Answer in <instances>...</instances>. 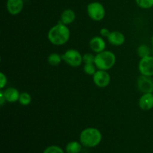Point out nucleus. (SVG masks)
<instances>
[{
    "label": "nucleus",
    "instance_id": "obj_17",
    "mask_svg": "<svg viewBox=\"0 0 153 153\" xmlns=\"http://www.w3.org/2000/svg\"><path fill=\"white\" fill-rule=\"evenodd\" d=\"M137 53L140 58L149 56L151 54V49L147 45L142 44L138 46L137 49Z\"/></svg>",
    "mask_w": 153,
    "mask_h": 153
},
{
    "label": "nucleus",
    "instance_id": "obj_27",
    "mask_svg": "<svg viewBox=\"0 0 153 153\" xmlns=\"http://www.w3.org/2000/svg\"><path fill=\"white\" fill-rule=\"evenodd\" d=\"M152 53H153V49H152Z\"/></svg>",
    "mask_w": 153,
    "mask_h": 153
},
{
    "label": "nucleus",
    "instance_id": "obj_16",
    "mask_svg": "<svg viewBox=\"0 0 153 153\" xmlns=\"http://www.w3.org/2000/svg\"><path fill=\"white\" fill-rule=\"evenodd\" d=\"M62 60V56L58 53L50 54L47 58L48 63L51 66H53V67H56V66L59 65Z\"/></svg>",
    "mask_w": 153,
    "mask_h": 153
},
{
    "label": "nucleus",
    "instance_id": "obj_23",
    "mask_svg": "<svg viewBox=\"0 0 153 153\" xmlns=\"http://www.w3.org/2000/svg\"><path fill=\"white\" fill-rule=\"evenodd\" d=\"M7 84V77L3 73H0V88L2 89Z\"/></svg>",
    "mask_w": 153,
    "mask_h": 153
},
{
    "label": "nucleus",
    "instance_id": "obj_2",
    "mask_svg": "<svg viewBox=\"0 0 153 153\" xmlns=\"http://www.w3.org/2000/svg\"><path fill=\"white\" fill-rule=\"evenodd\" d=\"M101 131L96 128H85L80 134V142L84 146L92 148L98 146L102 141Z\"/></svg>",
    "mask_w": 153,
    "mask_h": 153
},
{
    "label": "nucleus",
    "instance_id": "obj_4",
    "mask_svg": "<svg viewBox=\"0 0 153 153\" xmlns=\"http://www.w3.org/2000/svg\"><path fill=\"white\" fill-rule=\"evenodd\" d=\"M87 13L92 20L101 21L105 16V9L99 1H93L87 6Z\"/></svg>",
    "mask_w": 153,
    "mask_h": 153
},
{
    "label": "nucleus",
    "instance_id": "obj_9",
    "mask_svg": "<svg viewBox=\"0 0 153 153\" xmlns=\"http://www.w3.org/2000/svg\"><path fill=\"white\" fill-rule=\"evenodd\" d=\"M6 7L11 15H17L22 12L24 7L23 0H7Z\"/></svg>",
    "mask_w": 153,
    "mask_h": 153
},
{
    "label": "nucleus",
    "instance_id": "obj_20",
    "mask_svg": "<svg viewBox=\"0 0 153 153\" xmlns=\"http://www.w3.org/2000/svg\"><path fill=\"white\" fill-rule=\"evenodd\" d=\"M97 69L94 64H85L84 66V72L89 76H94V73L97 72Z\"/></svg>",
    "mask_w": 153,
    "mask_h": 153
},
{
    "label": "nucleus",
    "instance_id": "obj_25",
    "mask_svg": "<svg viewBox=\"0 0 153 153\" xmlns=\"http://www.w3.org/2000/svg\"><path fill=\"white\" fill-rule=\"evenodd\" d=\"M6 102L5 97L4 95V92L2 91H0V105L3 106L4 103Z\"/></svg>",
    "mask_w": 153,
    "mask_h": 153
},
{
    "label": "nucleus",
    "instance_id": "obj_19",
    "mask_svg": "<svg viewBox=\"0 0 153 153\" xmlns=\"http://www.w3.org/2000/svg\"><path fill=\"white\" fill-rule=\"evenodd\" d=\"M137 6L143 9H149L153 7V0H135Z\"/></svg>",
    "mask_w": 153,
    "mask_h": 153
},
{
    "label": "nucleus",
    "instance_id": "obj_1",
    "mask_svg": "<svg viewBox=\"0 0 153 153\" xmlns=\"http://www.w3.org/2000/svg\"><path fill=\"white\" fill-rule=\"evenodd\" d=\"M47 36L51 43L55 46H61L68 42L70 37V31L67 25L60 21L49 29Z\"/></svg>",
    "mask_w": 153,
    "mask_h": 153
},
{
    "label": "nucleus",
    "instance_id": "obj_3",
    "mask_svg": "<svg viewBox=\"0 0 153 153\" xmlns=\"http://www.w3.org/2000/svg\"><path fill=\"white\" fill-rule=\"evenodd\" d=\"M116 63V55L111 51L104 50L97 53L95 55L94 64L98 70H108L114 66Z\"/></svg>",
    "mask_w": 153,
    "mask_h": 153
},
{
    "label": "nucleus",
    "instance_id": "obj_24",
    "mask_svg": "<svg viewBox=\"0 0 153 153\" xmlns=\"http://www.w3.org/2000/svg\"><path fill=\"white\" fill-rule=\"evenodd\" d=\"M100 34H101V36H102V37H108L109 34H110L111 31H109L108 28H101V29H100Z\"/></svg>",
    "mask_w": 153,
    "mask_h": 153
},
{
    "label": "nucleus",
    "instance_id": "obj_11",
    "mask_svg": "<svg viewBox=\"0 0 153 153\" xmlns=\"http://www.w3.org/2000/svg\"><path fill=\"white\" fill-rule=\"evenodd\" d=\"M89 46L93 52H96V53H100V52H103L105 50L106 43L102 37L96 36L90 40Z\"/></svg>",
    "mask_w": 153,
    "mask_h": 153
},
{
    "label": "nucleus",
    "instance_id": "obj_14",
    "mask_svg": "<svg viewBox=\"0 0 153 153\" xmlns=\"http://www.w3.org/2000/svg\"><path fill=\"white\" fill-rule=\"evenodd\" d=\"M75 19H76V13L72 9H66L61 15V22L67 25L73 23Z\"/></svg>",
    "mask_w": 153,
    "mask_h": 153
},
{
    "label": "nucleus",
    "instance_id": "obj_6",
    "mask_svg": "<svg viewBox=\"0 0 153 153\" xmlns=\"http://www.w3.org/2000/svg\"><path fill=\"white\" fill-rule=\"evenodd\" d=\"M138 69L140 74L145 76H153V56L142 58L139 61Z\"/></svg>",
    "mask_w": 153,
    "mask_h": 153
},
{
    "label": "nucleus",
    "instance_id": "obj_10",
    "mask_svg": "<svg viewBox=\"0 0 153 153\" xmlns=\"http://www.w3.org/2000/svg\"><path fill=\"white\" fill-rule=\"evenodd\" d=\"M139 107L143 111H149L153 108V94L146 93L140 97L138 101Z\"/></svg>",
    "mask_w": 153,
    "mask_h": 153
},
{
    "label": "nucleus",
    "instance_id": "obj_8",
    "mask_svg": "<svg viewBox=\"0 0 153 153\" xmlns=\"http://www.w3.org/2000/svg\"><path fill=\"white\" fill-rule=\"evenodd\" d=\"M137 87L143 94L153 93V80L149 76L142 75L137 79Z\"/></svg>",
    "mask_w": 153,
    "mask_h": 153
},
{
    "label": "nucleus",
    "instance_id": "obj_7",
    "mask_svg": "<svg viewBox=\"0 0 153 153\" xmlns=\"http://www.w3.org/2000/svg\"><path fill=\"white\" fill-rule=\"evenodd\" d=\"M93 81L99 88H106L111 82L110 74L106 70H97L93 76Z\"/></svg>",
    "mask_w": 153,
    "mask_h": 153
},
{
    "label": "nucleus",
    "instance_id": "obj_18",
    "mask_svg": "<svg viewBox=\"0 0 153 153\" xmlns=\"http://www.w3.org/2000/svg\"><path fill=\"white\" fill-rule=\"evenodd\" d=\"M31 97L28 93L27 92L21 93L19 98V102L20 103V105H22L23 106H27L31 103Z\"/></svg>",
    "mask_w": 153,
    "mask_h": 153
},
{
    "label": "nucleus",
    "instance_id": "obj_12",
    "mask_svg": "<svg viewBox=\"0 0 153 153\" xmlns=\"http://www.w3.org/2000/svg\"><path fill=\"white\" fill-rule=\"evenodd\" d=\"M108 42L114 46H120L123 44L126 41L125 35L120 31H111L108 37Z\"/></svg>",
    "mask_w": 153,
    "mask_h": 153
},
{
    "label": "nucleus",
    "instance_id": "obj_22",
    "mask_svg": "<svg viewBox=\"0 0 153 153\" xmlns=\"http://www.w3.org/2000/svg\"><path fill=\"white\" fill-rule=\"evenodd\" d=\"M95 55L91 53H85L83 55V62L85 64H94Z\"/></svg>",
    "mask_w": 153,
    "mask_h": 153
},
{
    "label": "nucleus",
    "instance_id": "obj_13",
    "mask_svg": "<svg viewBox=\"0 0 153 153\" xmlns=\"http://www.w3.org/2000/svg\"><path fill=\"white\" fill-rule=\"evenodd\" d=\"M4 92V95L5 97L6 101L8 102H16L19 101V95L20 93L19 92L16 88H8L5 90Z\"/></svg>",
    "mask_w": 153,
    "mask_h": 153
},
{
    "label": "nucleus",
    "instance_id": "obj_5",
    "mask_svg": "<svg viewBox=\"0 0 153 153\" xmlns=\"http://www.w3.org/2000/svg\"><path fill=\"white\" fill-rule=\"evenodd\" d=\"M61 56L63 61L72 67H80L83 62V55L74 49H68Z\"/></svg>",
    "mask_w": 153,
    "mask_h": 153
},
{
    "label": "nucleus",
    "instance_id": "obj_26",
    "mask_svg": "<svg viewBox=\"0 0 153 153\" xmlns=\"http://www.w3.org/2000/svg\"><path fill=\"white\" fill-rule=\"evenodd\" d=\"M151 40H152V46H153V35H152V39H151Z\"/></svg>",
    "mask_w": 153,
    "mask_h": 153
},
{
    "label": "nucleus",
    "instance_id": "obj_15",
    "mask_svg": "<svg viewBox=\"0 0 153 153\" xmlns=\"http://www.w3.org/2000/svg\"><path fill=\"white\" fill-rule=\"evenodd\" d=\"M82 143L77 141H71L66 146L67 153H80L82 149Z\"/></svg>",
    "mask_w": 153,
    "mask_h": 153
},
{
    "label": "nucleus",
    "instance_id": "obj_21",
    "mask_svg": "<svg viewBox=\"0 0 153 153\" xmlns=\"http://www.w3.org/2000/svg\"><path fill=\"white\" fill-rule=\"evenodd\" d=\"M43 153H64V150L61 147L58 146H48L43 151Z\"/></svg>",
    "mask_w": 153,
    "mask_h": 153
}]
</instances>
